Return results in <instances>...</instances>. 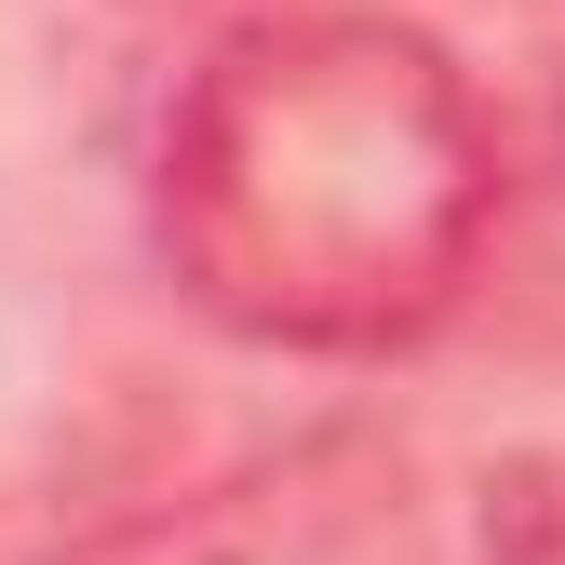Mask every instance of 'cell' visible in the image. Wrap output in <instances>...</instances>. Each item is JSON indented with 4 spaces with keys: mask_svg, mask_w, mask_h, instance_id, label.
I'll list each match as a JSON object with an SVG mask.
<instances>
[{
    "mask_svg": "<svg viewBox=\"0 0 565 565\" xmlns=\"http://www.w3.org/2000/svg\"><path fill=\"white\" fill-rule=\"evenodd\" d=\"M404 552V471L364 445H297L243 484H202L189 512L121 525L82 565H377Z\"/></svg>",
    "mask_w": 565,
    "mask_h": 565,
    "instance_id": "7a4b0ae2",
    "label": "cell"
},
{
    "mask_svg": "<svg viewBox=\"0 0 565 565\" xmlns=\"http://www.w3.org/2000/svg\"><path fill=\"white\" fill-rule=\"evenodd\" d=\"M499 230V135L445 41L256 14L162 121V269L256 350H404Z\"/></svg>",
    "mask_w": 565,
    "mask_h": 565,
    "instance_id": "6da1fadb",
    "label": "cell"
},
{
    "mask_svg": "<svg viewBox=\"0 0 565 565\" xmlns=\"http://www.w3.org/2000/svg\"><path fill=\"white\" fill-rule=\"evenodd\" d=\"M484 565H565V471L484 484Z\"/></svg>",
    "mask_w": 565,
    "mask_h": 565,
    "instance_id": "3957f363",
    "label": "cell"
}]
</instances>
